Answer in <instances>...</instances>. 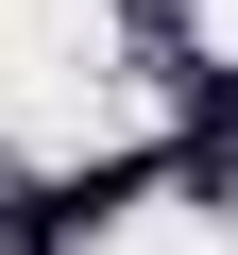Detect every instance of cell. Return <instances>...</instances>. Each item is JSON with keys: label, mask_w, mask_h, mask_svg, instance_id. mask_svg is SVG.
Wrapping results in <instances>:
<instances>
[{"label": "cell", "mask_w": 238, "mask_h": 255, "mask_svg": "<svg viewBox=\"0 0 238 255\" xmlns=\"http://www.w3.org/2000/svg\"><path fill=\"white\" fill-rule=\"evenodd\" d=\"M204 153H238V85H204Z\"/></svg>", "instance_id": "6da1fadb"}]
</instances>
